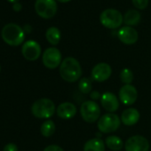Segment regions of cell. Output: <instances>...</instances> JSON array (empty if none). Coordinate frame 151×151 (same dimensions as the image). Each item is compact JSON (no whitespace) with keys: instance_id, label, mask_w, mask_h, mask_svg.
Returning a JSON list of instances; mask_svg holds the SVG:
<instances>
[{"instance_id":"cell-1","label":"cell","mask_w":151,"mask_h":151,"mask_svg":"<svg viewBox=\"0 0 151 151\" xmlns=\"http://www.w3.org/2000/svg\"><path fill=\"white\" fill-rule=\"evenodd\" d=\"M60 75L66 82H77L82 76V68L79 61L74 57L65 58L60 66Z\"/></svg>"},{"instance_id":"cell-2","label":"cell","mask_w":151,"mask_h":151,"mask_svg":"<svg viewBox=\"0 0 151 151\" xmlns=\"http://www.w3.org/2000/svg\"><path fill=\"white\" fill-rule=\"evenodd\" d=\"M3 40L9 45L18 46L23 43L25 38V32L22 28L15 23L6 24L1 32Z\"/></svg>"},{"instance_id":"cell-3","label":"cell","mask_w":151,"mask_h":151,"mask_svg":"<svg viewBox=\"0 0 151 151\" xmlns=\"http://www.w3.org/2000/svg\"><path fill=\"white\" fill-rule=\"evenodd\" d=\"M56 111L54 102L47 98H42L36 101L31 106V113L34 116L40 119H48L52 117Z\"/></svg>"},{"instance_id":"cell-4","label":"cell","mask_w":151,"mask_h":151,"mask_svg":"<svg viewBox=\"0 0 151 151\" xmlns=\"http://www.w3.org/2000/svg\"><path fill=\"white\" fill-rule=\"evenodd\" d=\"M101 23L108 29H116L124 22V16L116 9H106L100 15Z\"/></svg>"},{"instance_id":"cell-5","label":"cell","mask_w":151,"mask_h":151,"mask_svg":"<svg viewBox=\"0 0 151 151\" xmlns=\"http://www.w3.org/2000/svg\"><path fill=\"white\" fill-rule=\"evenodd\" d=\"M80 114L86 123L93 124L97 122L101 117L100 105L94 101H86L81 104Z\"/></svg>"},{"instance_id":"cell-6","label":"cell","mask_w":151,"mask_h":151,"mask_svg":"<svg viewBox=\"0 0 151 151\" xmlns=\"http://www.w3.org/2000/svg\"><path fill=\"white\" fill-rule=\"evenodd\" d=\"M121 118L114 114L108 113L100 117L97 123V127L102 133H110L116 132L121 124Z\"/></svg>"},{"instance_id":"cell-7","label":"cell","mask_w":151,"mask_h":151,"mask_svg":"<svg viewBox=\"0 0 151 151\" xmlns=\"http://www.w3.org/2000/svg\"><path fill=\"white\" fill-rule=\"evenodd\" d=\"M35 10L40 17L51 19L57 12L56 0H37L35 3Z\"/></svg>"},{"instance_id":"cell-8","label":"cell","mask_w":151,"mask_h":151,"mask_svg":"<svg viewBox=\"0 0 151 151\" xmlns=\"http://www.w3.org/2000/svg\"><path fill=\"white\" fill-rule=\"evenodd\" d=\"M61 53L59 49L55 47L47 48L42 56V60L44 65L50 69H54L60 66L62 62Z\"/></svg>"},{"instance_id":"cell-9","label":"cell","mask_w":151,"mask_h":151,"mask_svg":"<svg viewBox=\"0 0 151 151\" xmlns=\"http://www.w3.org/2000/svg\"><path fill=\"white\" fill-rule=\"evenodd\" d=\"M125 151H148L149 142L141 135H133L124 143Z\"/></svg>"},{"instance_id":"cell-10","label":"cell","mask_w":151,"mask_h":151,"mask_svg":"<svg viewBox=\"0 0 151 151\" xmlns=\"http://www.w3.org/2000/svg\"><path fill=\"white\" fill-rule=\"evenodd\" d=\"M112 74V68L109 64L106 62H100L96 64L91 73V78L93 80L101 83L108 80Z\"/></svg>"},{"instance_id":"cell-11","label":"cell","mask_w":151,"mask_h":151,"mask_svg":"<svg viewBox=\"0 0 151 151\" xmlns=\"http://www.w3.org/2000/svg\"><path fill=\"white\" fill-rule=\"evenodd\" d=\"M119 101L126 106L134 104L138 98V92L135 86L132 85H124L122 86L118 93Z\"/></svg>"},{"instance_id":"cell-12","label":"cell","mask_w":151,"mask_h":151,"mask_svg":"<svg viewBox=\"0 0 151 151\" xmlns=\"http://www.w3.org/2000/svg\"><path fill=\"white\" fill-rule=\"evenodd\" d=\"M22 52L26 60L34 61L40 57L41 46L37 42L34 40H29L23 44L22 47Z\"/></svg>"},{"instance_id":"cell-13","label":"cell","mask_w":151,"mask_h":151,"mask_svg":"<svg viewBox=\"0 0 151 151\" xmlns=\"http://www.w3.org/2000/svg\"><path fill=\"white\" fill-rule=\"evenodd\" d=\"M119 40L124 45H133L138 41V32L132 27L125 26L121 28L117 32Z\"/></svg>"},{"instance_id":"cell-14","label":"cell","mask_w":151,"mask_h":151,"mask_svg":"<svg viewBox=\"0 0 151 151\" xmlns=\"http://www.w3.org/2000/svg\"><path fill=\"white\" fill-rule=\"evenodd\" d=\"M101 104L105 110L109 113H113L116 111L119 108V100L113 93L106 92L101 95Z\"/></svg>"},{"instance_id":"cell-15","label":"cell","mask_w":151,"mask_h":151,"mask_svg":"<svg viewBox=\"0 0 151 151\" xmlns=\"http://www.w3.org/2000/svg\"><path fill=\"white\" fill-rule=\"evenodd\" d=\"M78 109L72 102H62L56 109L58 116L61 119H71L77 115Z\"/></svg>"},{"instance_id":"cell-16","label":"cell","mask_w":151,"mask_h":151,"mask_svg":"<svg viewBox=\"0 0 151 151\" xmlns=\"http://www.w3.org/2000/svg\"><path fill=\"white\" fill-rule=\"evenodd\" d=\"M140 117V114L138 109L134 108H128L124 109L121 116V122L127 126L136 124Z\"/></svg>"},{"instance_id":"cell-17","label":"cell","mask_w":151,"mask_h":151,"mask_svg":"<svg viewBox=\"0 0 151 151\" xmlns=\"http://www.w3.org/2000/svg\"><path fill=\"white\" fill-rule=\"evenodd\" d=\"M106 144L100 138H93L87 140L84 145V151H105Z\"/></svg>"},{"instance_id":"cell-18","label":"cell","mask_w":151,"mask_h":151,"mask_svg":"<svg viewBox=\"0 0 151 151\" xmlns=\"http://www.w3.org/2000/svg\"><path fill=\"white\" fill-rule=\"evenodd\" d=\"M140 20H141V15L136 10H129L124 15V22L126 26L129 27L138 25Z\"/></svg>"},{"instance_id":"cell-19","label":"cell","mask_w":151,"mask_h":151,"mask_svg":"<svg viewBox=\"0 0 151 151\" xmlns=\"http://www.w3.org/2000/svg\"><path fill=\"white\" fill-rule=\"evenodd\" d=\"M106 146L113 151H120L124 147V141L121 138L115 135L108 136L105 139Z\"/></svg>"},{"instance_id":"cell-20","label":"cell","mask_w":151,"mask_h":151,"mask_svg":"<svg viewBox=\"0 0 151 151\" xmlns=\"http://www.w3.org/2000/svg\"><path fill=\"white\" fill-rule=\"evenodd\" d=\"M45 37L47 39V41L52 45H56L60 43V37H61V34L60 31L58 28L56 27H51L49 28L46 32H45Z\"/></svg>"},{"instance_id":"cell-21","label":"cell","mask_w":151,"mask_h":151,"mask_svg":"<svg viewBox=\"0 0 151 151\" xmlns=\"http://www.w3.org/2000/svg\"><path fill=\"white\" fill-rule=\"evenodd\" d=\"M55 129H56L55 124L52 120H46L42 124L40 132L44 137L48 138V137H51L55 132Z\"/></svg>"},{"instance_id":"cell-22","label":"cell","mask_w":151,"mask_h":151,"mask_svg":"<svg viewBox=\"0 0 151 151\" xmlns=\"http://www.w3.org/2000/svg\"><path fill=\"white\" fill-rule=\"evenodd\" d=\"M92 80L91 78H83L79 80L78 83V89L79 91L84 93V94H87V93H92Z\"/></svg>"},{"instance_id":"cell-23","label":"cell","mask_w":151,"mask_h":151,"mask_svg":"<svg viewBox=\"0 0 151 151\" xmlns=\"http://www.w3.org/2000/svg\"><path fill=\"white\" fill-rule=\"evenodd\" d=\"M119 78L122 83L124 85H131L133 81V73L130 68H123L120 72Z\"/></svg>"},{"instance_id":"cell-24","label":"cell","mask_w":151,"mask_h":151,"mask_svg":"<svg viewBox=\"0 0 151 151\" xmlns=\"http://www.w3.org/2000/svg\"><path fill=\"white\" fill-rule=\"evenodd\" d=\"M132 2L139 10H143L148 6V0H132Z\"/></svg>"},{"instance_id":"cell-25","label":"cell","mask_w":151,"mask_h":151,"mask_svg":"<svg viewBox=\"0 0 151 151\" xmlns=\"http://www.w3.org/2000/svg\"><path fill=\"white\" fill-rule=\"evenodd\" d=\"M3 151H18V147L14 143H8L5 146Z\"/></svg>"},{"instance_id":"cell-26","label":"cell","mask_w":151,"mask_h":151,"mask_svg":"<svg viewBox=\"0 0 151 151\" xmlns=\"http://www.w3.org/2000/svg\"><path fill=\"white\" fill-rule=\"evenodd\" d=\"M44 151H64V150L58 145H49L44 149Z\"/></svg>"},{"instance_id":"cell-27","label":"cell","mask_w":151,"mask_h":151,"mask_svg":"<svg viewBox=\"0 0 151 151\" xmlns=\"http://www.w3.org/2000/svg\"><path fill=\"white\" fill-rule=\"evenodd\" d=\"M101 95L102 94H101L100 92H98V91H92V93H90V98L92 99V101H96L98 100H101Z\"/></svg>"},{"instance_id":"cell-28","label":"cell","mask_w":151,"mask_h":151,"mask_svg":"<svg viewBox=\"0 0 151 151\" xmlns=\"http://www.w3.org/2000/svg\"><path fill=\"white\" fill-rule=\"evenodd\" d=\"M13 9H14V12H17V13H18V12H21V10L22 9V5H21L19 2H17V3L14 4Z\"/></svg>"},{"instance_id":"cell-29","label":"cell","mask_w":151,"mask_h":151,"mask_svg":"<svg viewBox=\"0 0 151 151\" xmlns=\"http://www.w3.org/2000/svg\"><path fill=\"white\" fill-rule=\"evenodd\" d=\"M31 27H30V25H25L24 26V28H23V30H24V32L25 33H30L31 32Z\"/></svg>"},{"instance_id":"cell-30","label":"cell","mask_w":151,"mask_h":151,"mask_svg":"<svg viewBox=\"0 0 151 151\" xmlns=\"http://www.w3.org/2000/svg\"><path fill=\"white\" fill-rule=\"evenodd\" d=\"M8 2H10V3H14V4H15V3H17V2H19V0H7Z\"/></svg>"},{"instance_id":"cell-31","label":"cell","mask_w":151,"mask_h":151,"mask_svg":"<svg viewBox=\"0 0 151 151\" xmlns=\"http://www.w3.org/2000/svg\"><path fill=\"white\" fill-rule=\"evenodd\" d=\"M58 2H60V3H67L68 1H70V0H57Z\"/></svg>"},{"instance_id":"cell-32","label":"cell","mask_w":151,"mask_h":151,"mask_svg":"<svg viewBox=\"0 0 151 151\" xmlns=\"http://www.w3.org/2000/svg\"><path fill=\"white\" fill-rule=\"evenodd\" d=\"M0 71H1V67H0Z\"/></svg>"}]
</instances>
